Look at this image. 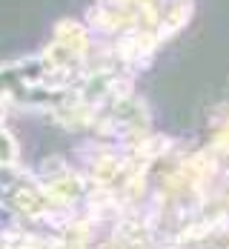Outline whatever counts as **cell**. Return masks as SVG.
Wrapping results in <instances>:
<instances>
[{
  "label": "cell",
  "instance_id": "6da1fadb",
  "mask_svg": "<svg viewBox=\"0 0 229 249\" xmlns=\"http://www.w3.org/2000/svg\"><path fill=\"white\" fill-rule=\"evenodd\" d=\"M15 158H18V141L6 129H0V166H12Z\"/></svg>",
  "mask_w": 229,
  "mask_h": 249
}]
</instances>
